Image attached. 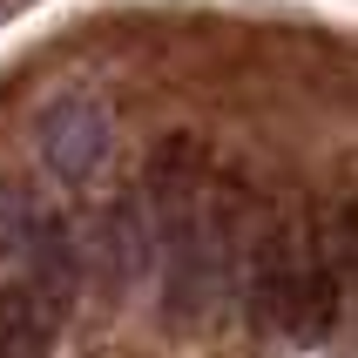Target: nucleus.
<instances>
[{
  "label": "nucleus",
  "mask_w": 358,
  "mask_h": 358,
  "mask_svg": "<svg viewBox=\"0 0 358 358\" xmlns=\"http://www.w3.org/2000/svg\"><path fill=\"white\" fill-rule=\"evenodd\" d=\"M108 142H115V129H108V108L95 95H68L41 115V162L61 182H88L108 162Z\"/></svg>",
  "instance_id": "nucleus-1"
},
{
  "label": "nucleus",
  "mask_w": 358,
  "mask_h": 358,
  "mask_svg": "<svg viewBox=\"0 0 358 358\" xmlns=\"http://www.w3.org/2000/svg\"><path fill=\"white\" fill-rule=\"evenodd\" d=\"M0 358H20V345H14V331H7V318H0Z\"/></svg>",
  "instance_id": "nucleus-7"
},
{
  "label": "nucleus",
  "mask_w": 358,
  "mask_h": 358,
  "mask_svg": "<svg viewBox=\"0 0 358 358\" xmlns=\"http://www.w3.org/2000/svg\"><path fill=\"white\" fill-rule=\"evenodd\" d=\"M156 257V223H149V203L122 196L115 210H101V223L88 230V264H95L101 291H129V284L149 271Z\"/></svg>",
  "instance_id": "nucleus-2"
},
{
  "label": "nucleus",
  "mask_w": 358,
  "mask_h": 358,
  "mask_svg": "<svg viewBox=\"0 0 358 358\" xmlns=\"http://www.w3.org/2000/svg\"><path fill=\"white\" fill-rule=\"evenodd\" d=\"M41 203L20 189V182H0V257H20V243L34 237Z\"/></svg>",
  "instance_id": "nucleus-5"
},
{
  "label": "nucleus",
  "mask_w": 358,
  "mask_h": 358,
  "mask_svg": "<svg viewBox=\"0 0 358 358\" xmlns=\"http://www.w3.org/2000/svg\"><path fill=\"white\" fill-rule=\"evenodd\" d=\"M338 264H331V250H318V243H298V278H291V304H284V331L304 345L331 338V324H338Z\"/></svg>",
  "instance_id": "nucleus-3"
},
{
  "label": "nucleus",
  "mask_w": 358,
  "mask_h": 358,
  "mask_svg": "<svg viewBox=\"0 0 358 358\" xmlns=\"http://www.w3.org/2000/svg\"><path fill=\"white\" fill-rule=\"evenodd\" d=\"M331 264H338V271H358V196L338 203V223H331Z\"/></svg>",
  "instance_id": "nucleus-6"
},
{
  "label": "nucleus",
  "mask_w": 358,
  "mask_h": 358,
  "mask_svg": "<svg viewBox=\"0 0 358 358\" xmlns=\"http://www.w3.org/2000/svg\"><path fill=\"white\" fill-rule=\"evenodd\" d=\"M291 278H298V237L271 223L250 250V318L257 324H284V304H291Z\"/></svg>",
  "instance_id": "nucleus-4"
}]
</instances>
